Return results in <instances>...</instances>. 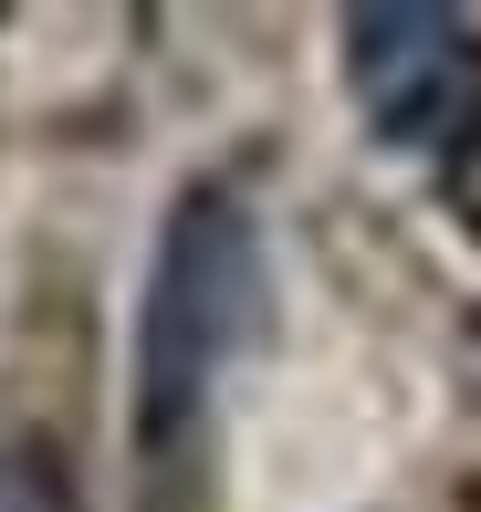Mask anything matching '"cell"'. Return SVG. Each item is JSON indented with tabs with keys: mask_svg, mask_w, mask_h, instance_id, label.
<instances>
[{
	"mask_svg": "<svg viewBox=\"0 0 481 512\" xmlns=\"http://www.w3.org/2000/svg\"><path fill=\"white\" fill-rule=\"evenodd\" d=\"M346 95L398 157L461 168L481 147V21L440 0L346 11Z\"/></svg>",
	"mask_w": 481,
	"mask_h": 512,
	"instance_id": "2",
	"label": "cell"
},
{
	"mask_svg": "<svg viewBox=\"0 0 481 512\" xmlns=\"http://www.w3.org/2000/svg\"><path fill=\"white\" fill-rule=\"evenodd\" d=\"M272 324V262H262V220L241 189H189L168 209L147 251V304H136V460L168 471L199 439L220 377L262 345Z\"/></svg>",
	"mask_w": 481,
	"mask_h": 512,
	"instance_id": "1",
	"label": "cell"
},
{
	"mask_svg": "<svg viewBox=\"0 0 481 512\" xmlns=\"http://www.w3.org/2000/svg\"><path fill=\"white\" fill-rule=\"evenodd\" d=\"M0 512H53V471L32 450H0Z\"/></svg>",
	"mask_w": 481,
	"mask_h": 512,
	"instance_id": "3",
	"label": "cell"
}]
</instances>
